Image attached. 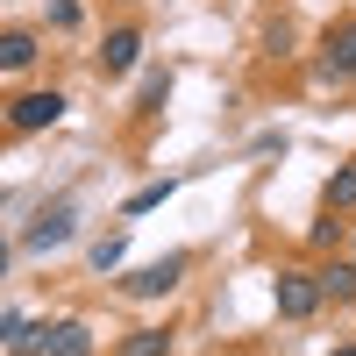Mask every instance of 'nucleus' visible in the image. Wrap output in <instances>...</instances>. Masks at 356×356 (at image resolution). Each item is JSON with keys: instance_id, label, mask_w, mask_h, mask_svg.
I'll return each instance as SVG.
<instances>
[{"instance_id": "obj_1", "label": "nucleus", "mask_w": 356, "mask_h": 356, "mask_svg": "<svg viewBox=\"0 0 356 356\" xmlns=\"http://www.w3.org/2000/svg\"><path fill=\"white\" fill-rule=\"evenodd\" d=\"M57 122H65V93H57V86H36V93L8 100V129L15 136H36V129H57Z\"/></svg>"}, {"instance_id": "obj_2", "label": "nucleus", "mask_w": 356, "mask_h": 356, "mask_svg": "<svg viewBox=\"0 0 356 356\" xmlns=\"http://www.w3.org/2000/svg\"><path fill=\"white\" fill-rule=\"evenodd\" d=\"M271 307H278V321H307V314H321V285H314V271H278V278H271Z\"/></svg>"}, {"instance_id": "obj_3", "label": "nucleus", "mask_w": 356, "mask_h": 356, "mask_svg": "<svg viewBox=\"0 0 356 356\" xmlns=\"http://www.w3.org/2000/svg\"><path fill=\"white\" fill-rule=\"evenodd\" d=\"M72 235H79V207H72V200H57V207H43V214L22 228V250H65Z\"/></svg>"}, {"instance_id": "obj_4", "label": "nucleus", "mask_w": 356, "mask_h": 356, "mask_svg": "<svg viewBox=\"0 0 356 356\" xmlns=\"http://www.w3.org/2000/svg\"><path fill=\"white\" fill-rule=\"evenodd\" d=\"M178 278H186V257H157V264H143V271L122 278V300H164V292H178Z\"/></svg>"}, {"instance_id": "obj_5", "label": "nucleus", "mask_w": 356, "mask_h": 356, "mask_svg": "<svg viewBox=\"0 0 356 356\" xmlns=\"http://www.w3.org/2000/svg\"><path fill=\"white\" fill-rule=\"evenodd\" d=\"M321 72H328V79H356V15L321 36Z\"/></svg>"}, {"instance_id": "obj_6", "label": "nucleus", "mask_w": 356, "mask_h": 356, "mask_svg": "<svg viewBox=\"0 0 356 356\" xmlns=\"http://www.w3.org/2000/svg\"><path fill=\"white\" fill-rule=\"evenodd\" d=\"M136 65H143V36H136V29H114V36L100 43V79H122Z\"/></svg>"}, {"instance_id": "obj_7", "label": "nucleus", "mask_w": 356, "mask_h": 356, "mask_svg": "<svg viewBox=\"0 0 356 356\" xmlns=\"http://www.w3.org/2000/svg\"><path fill=\"white\" fill-rule=\"evenodd\" d=\"M314 285H321V300H335V307H356V264L349 257H328L314 271Z\"/></svg>"}, {"instance_id": "obj_8", "label": "nucleus", "mask_w": 356, "mask_h": 356, "mask_svg": "<svg viewBox=\"0 0 356 356\" xmlns=\"http://www.w3.org/2000/svg\"><path fill=\"white\" fill-rule=\"evenodd\" d=\"M36 57H43L36 29H8V36H0V72H29Z\"/></svg>"}, {"instance_id": "obj_9", "label": "nucleus", "mask_w": 356, "mask_h": 356, "mask_svg": "<svg viewBox=\"0 0 356 356\" xmlns=\"http://www.w3.org/2000/svg\"><path fill=\"white\" fill-rule=\"evenodd\" d=\"M43 356H93V328L86 321H50V349Z\"/></svg>"}, {"instance_id": "obj_10", "label": "nucleus", "mask_w": 356, "mask_h": 356, "mask_svg": "<svg viewBox=\"0 0 356 356\" xmlns=\"http://www.w3.org/2000/svg\"><path fill=\"white\" fill-rule=\"evenodd\" d=\"M178 193V178H150V186H136L129 200H122V221H136V214H150V207H164Z\"/></svg>"}, {"instance_id": "obj_11", "label": "nucleus", "mask_w": 356, "mask_h": 356, "mask_svg": "<svg viewBox=\"0 0 356 356\" xmlns=\"http://www.w3.org/2000/svg\"><path fill=\"white\" fill-rule=\"evenodd\" d=\"M8 349H15V356H43V349H50V321H15V328H8Z\"/></svg>"}, {"instance_id": "obj_12", "label": "nucleus", "mask_w": 356, "mask_h": 356, "mask_svg": "<svg viewBox=\"0 0 356 356\" xmlns=\"http://www.w3.org/2000/svg\"><path fill=\"white\" fill-rule=\"evenodd\" d=\"M321 207H328V214H349L356 207V164H342L328 186H321Z\"/></svg>"}, {"instance_id": "obj_13", "label": "nucleus", "mask_w": 356, "mask_h": 356, "mask_svg": "<svg viewBox=\"0 0 356 356\" xmlns=\"http://www.w3.org/2000/svg\"><path fill=\"white\" fill-rule=\"evenodd\" d=\"M122 356H171V328H129Z\"/></svg>"}, {"instance_id": "obj_14", "label": "nucleus", "mask_w": 356, "mask_h": 356, "mask_svg": "<svg viewBox=\"0 0 356 356\" xmlns=\"http://www.w3.org/2000/svg\"><path fill=\"white\" fill-rule=\"evenodd\" d=\"M122 257H129V235L114 228V235H100V243H93V271H122Z\"/></svg>"}, {"instance_id": "obj_15", "label": "nucleus", "mask_w": 356, "mask_h": 356, "mask_svg": "<svg viewBox=\"0 0 356 356\" xmlns=\"http://www.w3.org/2000/svg\"><path fill=\"white\" fill-rule=\"evenodd\" d=\"M164 93H171V72H150V79H143V93H136V114H157Z\"/></svg>"}, {"instance_id": "obj_16", "label": "nucleus", "mask_w": 356, "mask_h": 356, "mask_svg": "<svg viewBox=\"0 0 356 356\" xmlns=\"http://www.w3.org/2000/svg\"><path fill=\"white\" fill-rule=\"evenodd\" d=\"M342 235H349V221L328 214V221H314V228H307V243H314V250H342Z\"/></svg>"}, {"instance_id": "obj_17", "label": "nucleus", "mask_w": 356, "mask_h": 356, "mask_svg": "<svg viewBox=\"0 0 356 356\" xmlns=\"http://www.w3.org/2000/svg\"><path fill=\"white\" fill-rule=\"evenodd\" d=\"M50 22L57 29H79V0H50Z\"/></svg>"}, {"instance_id": "obj_18", "label": "nucleus", "mask_w": 356, "mask_h": 356, "mask_svg": "<svg viewBox=\"0 0 356 356\" xmlns=\"http://www.w3.org/2000/svg\"><path fill=\"white\" fill-rule=\"evenodd\" d=\"M8 264H15V243H8V235H0V278H8Z\"/></svg>"}, {"instance_id": "obj_19", "label": "nucleus", "mask_w": 356, "mask_h": 356, "mask_svg": "<svg viewBox=\"0 0 356 356\" xmlns=\"http://www.w3.org/2000/svg\"><path fill=\"white\" fill-rule=\"evenodd\" d=\"M335 356H356V342H349V349H335Z\"/></svg>"}, {"instance_id": "obj_20", "label": "nucleus", "mask_w": 356, "mask_h": 356, "mask_svg": "<svg viewBox=\"0 0 356 356\" xmlns=\"http://www.w3.org/2000/svg\"><path fill=\"white\" fill-rule=\"evenodd\" d=\"M0 200H8V193H0Z\"/></svg>"}]
</instances>
